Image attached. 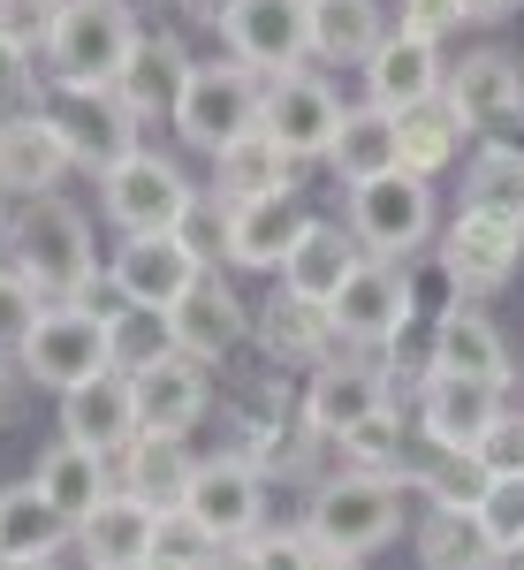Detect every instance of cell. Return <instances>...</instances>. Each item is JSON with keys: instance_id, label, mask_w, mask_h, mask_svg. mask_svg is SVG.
<instances>
[{"instance_id": "cell-1", "label": "cell", "mask_w": 524, "mask_h": 570, "mask_svg": "<svg viewBox=\"0 0 524 570\" xmlns=\"http://www.w3.org/2000/svg\"><path fill=\"white\" fill-rule=\"evenodd\" d=\"M8 266L39 289L46 305H85L91 282H99V244H91L85 206H69L61 190L23 198V214L8 220Z\"/></svg>"}, {"instance_id": "cell-2", "label": "cell", "mask_w": 524, "mask_h": 570, "mask_svg": "<svg viewBox=\"0 0 524 570\" xmlns=\"http://www.w3.org/2000/svg\"><path fill=\"white\" fill-rule=\"evenodd\" d=\"M403 510H411V480L403 472H365V464H343L335 480L312 487L305 502V532L327 548V556H373L403 532Z\"/></svg>"}, {"instance_id": "cell-3", "label": "cell", "mask_w": 524, "mask_h": 570, "mask_svg": "<svg viewBox=\"0 0 524 570\" xmlns=\"http://www.w3.org/2000/svg\"><path fill=\"white\" fill-rule=\"evenodd\" d=\"M137 46L130 0H61L46 16V85H115Z\"/></svg>"}, {"instance_id": "cell-4", "label": "cell", "mask_w": 524, "mask_h": 570, "mask_svg": "<svg viewBox=\"0 0 524 570\" xmlns=\"http://www.w3.org/2000/svg\"><path fill=\"white\" fill-rule=\"evenodd\" d=\"M349 236L365 244V259H411V252H426L441 228V206H434V183L411 176V168H388V176L373 183H349Z\"/></svg>"}, {"instance_id": "cell-5", "label": "cell", "mask_w": 524, "mask_h": 570, "mask_svg": "<svg viewBox=\"0 0 524 570\" xmlns=\"http://www.w3.org/2000/svg\"><path fill=\"white\" fill-rule=\"evenodd\" d=\"M259 99H266L259 69H244V61H190L182 99H175L168 122H175V137H182L190 153L214 160L220 145H236V137L259 130Z\"/></svg>"}, {"instance_id": "cell-6", "label": "cell", "mask_w": 524, "mask_h": 570, "mask_svg": "<svg viewBox=\"0 0 524 570\" xmlns=\"http://www.w3.org/2000/svg\"><path fill=\"white\" fill-rule=\"evenodd\" d=\"M190 206H198L190 176L175 168L168 153H152V145L122 153V160L99 176V214L115 220L122 236H160V228H182V220H190Z\"/></svg>"}, {"instance_id": "cell-7", "label": "cell", "mask_w": 524, "mask_h": 570, "mask_svg": "<svg viewBox=\"0 0 524 570\" xmlns=\"http://www.w3.org/2000/svg\"><path fill=\"white\" fill-rule=\"evenodd\" d=\"M16 365H23L31 389H53V395L77 389V381H91V373H115L107 312H91V305H39V320H31V335H23Z\"/></svg>"}, {"instance_id": "cell-8", "label": "cell", "mask_w": 524, "mask_h": 570, "mask_svg": "<svg viewBox=\"0 0 524 570\" xmlns=\"http://www.w3.org/2000/svg\"><path fill=\"white\" fill-rule=\"evenodd\" d=\"M327 320H335V335H343L349 351H388V343H403V327L418 320L411 266H395V259H357V274L335 289Z\"/></svg>"}, {"instance_id": "cell-9", "label": "cell", "mask_w": 524, "mask_h": 570, "mask_svg": "<svg viewBox=\"0 0 524 570\" xmlns=\"http://www.w3.org/2000/svg\"><path fill=\"white\" fill-rule=\"evenodd\" d=\"M434 259H441V274H448V289L472 305V297H494V289H510V282H517L524 228H517V220H494V214H472V206H464V214L441 228Z\"/></svg>"}, {"instance_id": "cell-10", "label": "cell", "mask_w": 524, "mask_h": 570, "mask_svg": "<svg viewBox=\"0 0 524 570\" xmlns=\"http://www.w3.org/2000/svg\"><path fill=\"white\" fill-rule=\"evenodd\" d=\"M39 107L53 115V130L77 153V168H91V176H107L122 153H137V115L115 99V85H46Z\"/></svg>"}, {"instance_id": "cell-11", "label": "cell", "mask_w": 524, "mask_h": 570, "mask_svg": "<svg viewBox=\"0 0 524 570\" xmlns=\"http://www.w3.org/2000/svg\"><path fill=\"white\" fill-rule=\"evenodd\" d=\"M198 274H206V252H198L182 228H160V236H122V244H115V259H107V289H115V305L168 312Z\"/></svg>"}, {"instance_id": "cell-12", "label": "cell", "mask_w": 524, "mask_h": 570, "mask_svg": "<svg viewBox=\"0 0 524 570\" xmlns=\"http://www.w3.org/2000/svg\"><path fill=\"white\" fill-rule=\"evenodd\" d=\"M335 122H343V99L319 69H281L266 77V99H259V130L289 153V160H327L335 145Z\"/></svg>"}, {"instance_id": "cell-13", "label": "cell", "mask_w": 524, "mask_h": 570, "mask_svg": "<svg viewBox=\"0 0 524 570\" xmlns=\"http://www.w3.org/2000/svg\"><path fill=\"white\" fill-rule=\"evenodd\" d=\"M228 61L281 77V69H305L312 61V0H236L228 23H220Z\"/></svg>"}, {"instance_id": "cell-14", "label": "cell", "mask_w": 524, "mask_h": 570, "mask_svg": "<svg viewBox=\"0 0 524 570\" xmlns=\"http://www.w3.org/2000/svg\"><path fill=\"white\" fill-rule=\"evenodd\" d=\"M182 510L214 532V548L251 540V532L266 525V472L251 456H198V480L182 494Z\"/></svg>"}, {"instance_id": "cell-15", "label": "cell", "mask_w": 524, "mask_h": 570, "mask_svg": "<svg viewBox=\"0 0 524 570\" xmlns=\"http://www.w3.org/2000/svg\"><path fill=\"white\" fill-rule=\"evenodd\" d=\"M441 99L456 107V122H464V130L502 137L524 115V61H517V53H502V46H479V53L448 61Z\"/></svg>"}, {"instance_id": "cell-16", "label": "cell", "mask_w": 524, "mask_h": 570, "mask_svg": "<svg viewBox=\"0 0 524 570\" xmlns=\"http://www.w3.org/2000/svg\"><path fill=\"white\" fill-rule=\"evenodd\" d=\"M388 411V373L380 365H357V357H327V365H312L305 381V426L319 441H335L343 449L365 419H380Z\"/></svg>"}, {"instance_id": "cell-17", "label": "cell", "mask_w": 524, "mask_h": 570, "mask_svg": "<svg viewBox=\"0 0 524 570\" xmlns=\"http://www.w3.org/2000/svg\"><path fill=\"white\" fill-rule=\"evenodd\" d=\"M69 168H77V153L61 145V130H53V115L39 99L0 115V190L8 198H46V190H61Z\"/></svg>"}, {"instance_id": "cell-18", "label": "cell", "mask_w": 524, "mask_h": 570, "mask_svg": "<svg viewBox=\"0 0 524 570\" xmlns=\"http://www.w3.org/2000/svg\"><path fill=\"white\" fill-rule=\"evenodd\" d=\"M502 395L510 389H494V381L426 365V381H418V434L441 441V449H472V441L502 419Z\"/></svg>"}, {"instance_id": "cell-19", "label": "cell", "mask_w": 524, "mask_h": 570, "mask_svg": "<svg viewBox=\"0 0 524 570\" xmlns=\"http://www.w3.org/2000/svg\"><path fill=\"white\" fill-rule=\"evenodd\" d=\"M244 327H251V320H244V297H236V289L220 282L214 266H206V274H198V282H190V289H182V297L168 305V335H175V351L198 357V365H220V357L244 343Z\"/></svg>"}, {"instance_id": "cell-20", "label": "cell", "mask_w": 524, "mask_h": 570, "mask_svg": "<svg viewBox=\"0 0 524 570\" xmlns=\"http://www.w3.org/2000/svg\"><path fill=\"white\" fill-rule=\"evenodd\" d=\"M357 77H365V99H373V107H388V115H411V107L441 99V85H448V61H441V46H434V39L388 31V39L373 46V61H365Z\"/></svg>"}, {"instance_id": "cell-21", "label": "cell", "mask_w": 524, "mask_h": 570, "mask_svg": "<svg viewBox=\"0 0 524 570\" xmlns=\"http://www.w3.org/2000/svg\"><path fill=\"white\" fill-rule=\"evenodd\" d=\"M130 395H137V434H190L206 419V403H214V381H206L198 357L168 351L160 365L130 373Z\"/></svg>"}, {"instance_id": "cell-22", "label": "cell", "mask_w": 524, "mask_h": 570, "mask_svg": "<svg viewBox=\"0 0 524 570\" xmlns=\"http://www.w3.org/2000/svg\"><path fill=\"white\" fill-rule=\"evenodd\" d=\"M61 403V441H85L99 456H122L137 441V395H130V373H91L77 389L53 395Z\"/></svg>"}, {"instance_id": "cell-23", "label": "cell", "mask_w": 524, "mask_h": 570, "mask_svg": "<svg viewBox=\"0 0 524 570\" xmlns=\"http://www.w3.org/2000/svg\"><path fill=\"white\" fill-rule=\"evenodd\" d=\"M357 259H365V244L349 236V220H305L289 259H281V289H297L312 305H335V289L357 274Z\"/></svg>"}, {"instance_id": "cell-24", "label": "cell", "mask_w": 524, "mask_h": 570, "mask_svg": "<svg viewBox=\"0 0 524 570\" xmlns=\"http://www.w3.org/2000/svg\"><path fill=\"white\" fill-rule=\"evenodd\" d=\"M434 365H441V373H472V381H494V389H510V381H517L502 327H494L479 305H464V297H456V305L434 320Z\"/></svg>"}, {"instance_id": "cell-25", "label": "cell", "mask_w": 524, "mask_h": 570, "mask_svg": "<svg viewBox=\"0 0 524 570\" xmlns=\"http://www.w3.org/2000/svg\"><path fill=\"white\" fill-rule=\"evenodd\" d=\"M182 77H190V53H182V39H168V31H137L130 61H122V77H115V99L130 107L137 122H152V115H175Z\"/></svg>"}, {"instance_id": "cell-26", "label": "cell", "mask_w": 524, "mask_h": 570, "mask_svg": "<svg viewBox=\"0 0 524 570\" xmlns=\"http://www.w3.org/2000/svg\"><path fill=\"white\" fill-rule=\"evenodd\" d=\"M327 168H335V183H373V176H388V168H403V122H395L388 107H373V99L343 107L335 145H327Z\"/></svg>"}, {"instance_id": "cell-27", "label": "cell", "mask_w": 524, "mask_h": 570, "mask_svg": "<svg viewBox=\"0 0 524 570\" xmlns=\"http://www.w3.org/2000/svg\"><path fill=\"white\" fill-rule=\"evenodd\" d=\"M152 532H160V510L145 494H130V487H115L85 525H77V540H85V556L99 570H137L152 556Z\"/></svg>"}, {"instance_id": "cell-28", "label": "cell", "mask_w": 524, "mask_h": 570, "mask_svg": "<svg viewBox=\"0 0 524 570\" xmlns=\"http://www.w3.org/2000/svg\"><path fill=\"white\" fill-rule=\"evenodd\" d=\"M198 480V456H190V434H137L122 456H115V487L145 494L152 510H182V494Z\"/></svg>"}, {"instance_id": "cell-29", "label": "cell", "mask_w": 524, "mask_h": 570, "mask_svg": "<svg viewBox=\"0 0 524 570\" xmlns=\"http://www.w3.org/2000/svg\"><path fill=\"white\" fill-rule=\"evenodd\" d=\"M297 228H305V214H297L289 198H236V206H228V244H220V259L251 266V274H281Z\"/></svg>"}, {"instance_id": "cell-30", "label": "cell", "mask_w": 524, "mask_h": 570, "mask_svg": "<svg viewBox=\"0 0 524 570\" xmlns=\"http://www.w3.org/2000/svg\"><path fill=\"white\" fill-rule=\"evenodd\" d=\"M297 168L305 160H289L266 130H251L214 153V198L220 206H236V198H297Z\"/></svg>"}, {"instance_id": "cell-31", "label": "cell", "mask_w": 524, "mask_h": 570, "mask_svg": "<svg viewBox=\"0 0 524 570\" xmlns=\"http://www.w3.org/2000/svg\"><path fill=\"white\" fill-rule=\"evenodd\" d=\"M31 480L46 487V502H53L69 525H85L91 510L115 494V456H99V449H85V441H53Z\"/></svg>"}, {"instance_id": "cell-32", "label": "cell", "mask_w": 524, "mask_h": 570, "mask_svg": "<svg viewBox=\"0 0 524 570\" xmlns=\"http://www.w3.org/2000/svg\"><path fill=\"white\" fill-rule=\"evenodd\" d=\"M388 8L380 0H312V61H349L365 69L373 46L388 39Z\"/></svg>"}, {"instance_id": "cell-33", "label": "cell", "mask_w": 524, "mask_h": 570, "mask_svg": "<svg viewBox=\"0 0 524 570\" xmlns=\"http://www.w3.org/2000/svg\"><path fill=\"white\" fill-rule=\"evenodd\" d=\"M259 335H266V351L281 357V365H327V357L343 351V335H335L327 305H312V297H297V289H274Z\"/></svg>"}, {"instance_id": "cell-34", "label": "cell", "mask_w": 524, "mask_h": 570, "mask_svg": "<svg viewBox=\"0 0 524 570\" xmlns=\"http://www.w3.org/2000/svg\"><path fill=\"white\" fill-rule=\"evenodd\" d=\"M403 480L418 487L426 502H441V510H472L486 494V464L472 456V449H441V441H411L403 449Z\"/></svg>"}, {"instance_id": "cell-35", "label": "cell", "mask_w": 524, "mask_h": 570, "mask_svg": "<svg viewBox=\"0 0 524 570\" xmlns=\"http://www.w3.org/2000/svg\"><path fill=\"white\" fill-rule=\"evenodd\" d=\"M464 206L524 228V145L517 137H486L479 153H472V168H464Z\"/></svg>"}, {"instance_id": "cell-36", "label": "cell", "mask_w": 524, "mask_h": 570, "mask_svg": "<svg viewBox=\"0 0 524 570\" xmlns=\"http://www.w3.org/2000/svg\"><path fill=\"white\" fill-rule=\"evenodd\" d=\"M418 570H502V556H494V540L479 532V518L472 510H426L418 518Z\"/></svg>"}, {"instance_id": "cell-37", "label": "cell", "mask_w": 524, "mask_h": 570, "mask_svg": "<svg viewBox=\"0 0 524 570\" xmlns=\"http://www.w3.org/2000/svg\"><path fill=\"white\" fill-rule=\"evenodd\" d=\"M69 532H77V525H69V518L46 502L39 480L0 487V556H53Z\"/></svg>"}, {"instance_id": "cell-38", "label": "cell", "mask_w": 524, "mask_h": 570, "mask_svg": "<svg viewBox=\"0 0 524 570\" xmlns=\"http://www.w3.org/2000/svg\"><path fill=\"white\" fill-rule=\"evenodd\" d=\"M395 122H403V168H411V176H426V183H434L441 168L464 153V137H472L464 122H456V107H448V99H426V107H411V115H395Z\"/></svg>"}, {"instance_id": "cell-39", "label": "cell", "mask_w": 524, "mask_h": 570, "mask_svg": "<svg viewBox=\"0 0 524 570\" xmlns=\"http://www.w3.org/2000/svg\"><path fill=\"white\" fill-rule=\"evenodd\" d=\"M107 351H115V373H145L175 351L168 335V312L152 305H107Z\"/></svg>"}, {"instance_id": "cell-40", "label": "cell", "mask_w": 524, "mask_h": 570, "mask_svg": "<svg viewBox=\"0 0 524 570\" xmlns=\"http://www.w3.org/2000/svg\"><path fill=\"white\" fill-rule=\"evenodd\" d=\"M472 518H479V532L494 540V556H510L524 540V472H510V480H486V494L472 502Z\"/></svg>"}, {"instance_id": "cell-41", "label": "cell", "mask_w": 524, "mask_h": 570, "mask_svg": "<svg viewBox=\"0 0 524 570\" xmlns=\"http://www.w3.org/2000/svg\"><path fill=\"white\" fill-rule=\"evenodd\" d=\"M403 449H411V434L395 426V411L365 419V426L343 441V456H349V464H365V472H403Z\"/></svg>"}, {"instance_id": "cell-42", "label": "cell", "mask_w": 524, "mask_h": 570, "mask_svg": "<svg viewBox=\"0 0 524 570\" xmlns=\"http://www.w3.org/2000/svg\"><path fill=\"white\" fill-rule=\"evenodd\" d=\"M39 53H31V39L16 31V23H0V107H31L39 99Z\"/></svg>"}, {"instance_id": "cell-43", "label": "cell", "mask_w": 524, "mask_h": 570, "mask_svg": "<svg viewBox=\"0 0 524 570\" xmlns=\"http://www.w3.org/2000/svg\"><path fill=\"white\" fill-rule=\"evenodd\" d=\"M152 556H160V563H182V570H206V556H214V532L198 525L190 510H160Z\"/></svg>"}, {"instance_id": "cell-44", "label": "cell", "mask_w": 524, "mask_h": 570, "mask_svg": "<svg viewBox=\"0 0 524 570\" xmlns=\"http://www.w3.org/2000/svg\"><path fill=\"white\" fill-rule=\"evenodd\" d=\"M244 548L259 556V570H312V556H319V540L305 532V518H297V525H259Z\"/></svg>"}, {"instance_id": "cell-45", "label": "cell", "mask_w": 524, "mask_h": 570, "mask_svg": "<svg viewBox=\"0 0 524 570\" xmlns=\"http://www.w3.org/2000/svg\"><path fill=\"white\" fill-rule=\"evenodd\" d=\"M472 456L486 464V480H510V472H524V411H510V403H502V419H494V426L472 441Z\"/></svg>"}, {"instance_id": "cell-46", "label": "cell", "mask_w": 524, "mask_h": 570, "mask_svg": "<svg viewBox=\"0 0 524 570\" xmlns=\"http://www.w3.org/2000/svg\"><path fill=\"white\" fill-rule=\"evenodd\" d=\"M39 289H31V282H23V274H16V266H0V351L16 357L23 351V335H31V320H39Z\"/></svg>"}, {"instance_id": "cell-47", "label": "cell", "mask_w": 524, "mask_h": 570, "mask_svg": "<svg viewBox=\"0 0 524 570\" xmlns=\"http://www.w3.org/2000/svg\"><path fill=\"white\" fill-rule=\"evenodd\" d=\"M395 31H411V39H448V31H464V0H403V16H395Z\"/></svg>"}, {"instance_id": "cell-48", "label": "cell", "mask_w": 524, "mask_h": 570, "mask_svg": "<svg viewBox=\"0 0 524 570\" xmlns=\"http://www.w3.org/2000/svg\"><path fill=\"white\" fill-rule=\"evenodd\" d=\"M206 570H259V556H251L244 540H228V548H214V556H206Z\"/></svg>"}, {"instance_id": "cell-49", "label": "cell", "mask_w": 524, "mask_h": 570, "mask_svg": "<svg viewBox=\"0 0 524 570\" xmlns=\"http://www.w3.org/2000/svg\"><path fill=\"white\" fill-rule=\"evenodd\" d=\"M182 8H190V23H228V8H236V0H182Z\"/></svg>"}, {"instance_id": "cell-50", "label": "cell", "mask_w": 524, "mask_h": 570, "mask_svg": "<svg viewBox=\"0 0 524 570\" xmlns=\"http://www.w3.org/2000/svg\"><path fill=\"white\" fill-rule=\"evenodd\" d=\"M312 570H365V556H327V548H319V556H312Z\"/></svg>"}, {"instance_id": "cell-51", "label": "cell", "mask_w": 524, "mask_h": 570, "mask_svg": "<svg viewBox=\"0 0 524 570\" xmlns=\"http://www.w3.org/2000/svg\"><path fill=\"white\" fill-rule=\"evenodd\" d=\"M0 570H53V556H0Z\"/></svg>"}, {"instance_id": "cell-52", "label": "cell", "mask_w": 524, "mask_h": 570, "mask_svg": "<svg viewBox=\"0 0 524 570\" xmlns=\"http://www.w3.org/2000/svg\"><path fill=\"white\" fill-rule=\"evenodd\" d=\"M8 411H16V373L0 365V419H8Z\"/></svg>"}, {"instance_id": "cell-53", "label": "cell", "mask_w": 524, "mask_h": 570, "mask_svg": "<svg viewBox=\"0 0 524 570\" xmlns=\"http://www.w3.org/2000/svg\"><path fill=\"white\" fill-rule=\"evenodd\" d=\"M502 570H524V540H517V548H510V556H502Z\"/></svg>"}, {"instance_id": "cell-54", "label": "cell", "mask_w": 524, "mask_h": 570, "mask_svg": "<svg viewBox=\"0 0 524 570\" xmlns=\"http://www.w3.org/2000/svg\"><path fill=\"white\" fill-rule=\"evenodd\" d=\"M137 570H182V563H160V556H145V563H137Z\"/></svg>"}, {"instance_id": "cell-55", "label": "cell", "mask_w": 524, "mask_h": 570, "mask_svg": "<svg viewBox=\"0 0 524 570\" xmlns=\"http://www.w3.org/2000/svg\"><path fill=\"white\" fill-rule=\"evenodd\" d=\"M0 236H8V220H0Z\"/></svg>"}, {"instance_id": "cell-56", "label": "cell", "mask_w": 524, "mask_h": 570, "mask_svg": "<svg viewBox=\"0 0 524 570\" xmlns=\"http://www.w3.org/2000/svg\"><path fill=\"white\" fill-rule=\"evenodd\" d=\"M0 115H8V107H0Z\"/></svg>"}, {"instance_id": "cell-57", "label": "cell", "mask_w": 524, "mask_h": 570, "mask_svg": "<svg viewBox=\"0 0 524 570\" xmlns=\"http://www.w3.org/2000/svg\"><path fill=\"white\" fill-rule=\"evenodd\" d=\"M517 8H524V0H517Z\"/></svg>"}]
</instances>
